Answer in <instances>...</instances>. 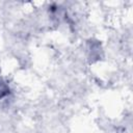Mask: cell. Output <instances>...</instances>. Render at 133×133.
Returning <instances> with one entry per match:
<instances>
[{"instance_id":"cell-1","label":"cell","mask_w":133,"mask_h":133,"mask_svg":"<svg viewBox=\"0 0 133 133\" xmlns=\"http://www.w3.org/2000/svg\"><path fill=\"white\" fill-rule=\"evenodd\" d=\"M7 94H8V87H7V85L0 79V98L6 96Z\"/></svg>"}]
</instances>
